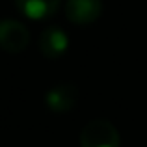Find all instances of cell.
Returning <instances> with one entry per match:
<instances>
[{
  "mask_svg": "<svg viewBox=\"0 0 147 147\" xmlns=\"http://www.w3.org/2000/svg\"><path fill=\"white\" fill-rule=\"evenodd\" d=\"M119 132L108 119H91L80 132V147H119Z\"/></svg>",
  "mask_w": 147,
  "mask_h": 147,
  "instance_id": "obj_1",
  "label": "cell"
},
{
  "mask_svg": "<svg viewBox=\"0 0 147 147\" xmlns=\"http://www.w3.org/2000/svg\"><path fill=\"white\" fill-rule=\"evenodd\" d=\"M30 43V32L22 22L15 19L0 21V49L6 52H22Z\"/></svg>",
  "mask_w": 147,
  "mask_h": 147,
  "instance_id": "obj_2",
  "label": "cell"
},
{
  "mask_svg": "<svg viewBox=\"0 0 147 147\" xmlns=\"http://www.w3.org/2000/svg\"><path fill=\"white\" fill-rule=\"evenodd\" d=\"M45 102L54 114H65L71 112L78 102V88L71 82L58 84L50 88L45 95Z\"/></svg>",
  "mask_w": 147,
  "mask_h": 147,
  "instance_id": "obj_3",
  "label": "cell"
},
{
  "mask_svg": "<svg viewBox=\"0 0 147 147\" xmlns=\"http://www.w3.org/2000/svg\"><path fill=\"white\" fill-rule=\"evenodd\" d=\"M102 13V0H67L65 17L75 24H91Z\"/></svg>",
  "mask_w": 147,
  "mask_h": 147,
  "instance_id": "obj_4",
  "label": "cell"
},
{
  "mask_svg": "<svg viewBox=\"0 0 147 147\" xmlns=\"http://www.w3.org/2000/svg\"><path fill=\"white\" fill-rule=\"evenodd\" d=\"M67 47H69V37L61 28H58V26H49V28H45L43 32H41L39 49H41V54H43L45 58L58 60V58H61L67 52Z\"/></svg>",
  "mask_w": 147,
  "mask_h": 147,
  "instance_id": "obj_5",
  "label": "cell"
},
{
  "mask_svg": "<svg viewBox=\"0 0 147 147\" xmlns=\"http://www.w3.org/2000/svg\"><path fill=\"white\" fill-rule=\"evenodd\" d=\"M61 0H15V6L24 17L34 21L49 19L60 9Z\"/></svg>",
  "mask_w": 147,
  "mask_h": 147,
  "instance_id": "obj_6",
  "label": "cell"
}]
</instances>
